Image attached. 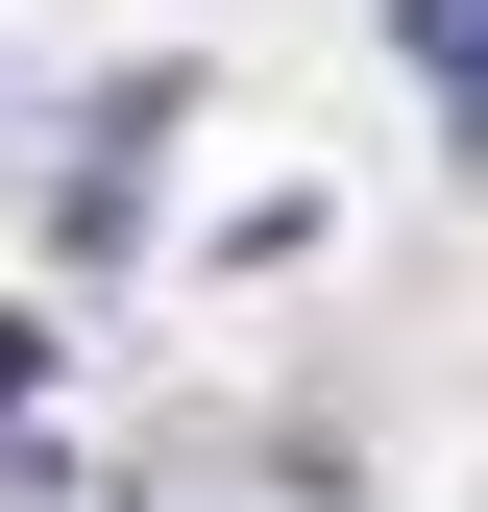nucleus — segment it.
<instances>
[{"instance_id":"f257e3e1","label":"nucleus","mask_w":488,"mask_h":512,"mask_svg":"<svg viewBox=\"0 0 488 512\" xmlns=\"http://www.w3.org/2000/svg\"><path fill=\"white\" fill-rule=\"evenodd\" d=\"M391 49H415V98L488 147V0H391Z\"/></svg>"}]
</instances>
